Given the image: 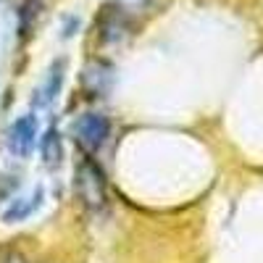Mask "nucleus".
I'll return each mask as SVG.
<instances>
[{"instance_id":"f257e3e1","label":"nucleus","mask_w":263,"mask_h":263,"mask_svg":"<svg viewBox=\"0 0 263 263\" xmlns=\"http://www.w3.org/2000/svg\"><path fill=\"white\" fill-rule=\"evenodd\" d=\"M77 195L87 211H103L108 203V190H105V179H103V171L90 161L84 158L77 168Z\"/></svg>"},{"instance_id":"20e7f679","label":"nucleus","mask_w":263,"mask_h":263,"mask_svg":"<svg viewBox=\"0 0 263 263\" xmlns=\"http://www.w3.org/2000/svg\"><path fill=\"white\" fill-rule=\"evenodd\" d=\"M82 84H84V90L90 92V95H105V92H111V84H114V66L108 63V61H90L84 66V71H82Z\"/></svg>"},{"instance_id":"0eeeda50","label":"nucleus","mask_w":263,"mask_h":263,"mask_svg":"<svg viewBox=\"0 0 263 263\" xmlns=\"http://www.w3.org/2000/svg\"><path fill=\"white\" fill-rule=\"evenodd\" d=\"M126 32H129L126 16L116 13V8H111V11L103 13V37H105V42H116V40L124 37Z\"/></svg>"},{"instance_id":"7ed1b4c3","label":"nucleus","mask_w":263,"mask_h":263,"mask_svg":"<svg viewBox=\"0 0 263 263\" xmlns=\"http://www.w3.org/2000/svg\"><path fill=\"white\" fill-rule=\"evenodd\" d=\"M34 140H37V119L32 114H27L13 121V126L8 132V150L16 158H27L34 147Z\"/></svg>"},{"instance_id":"6e6552de","label":"nucleus","mask_w":263,"mask_h":263,"mask_svg":"<svg viewBox=\"0 0 263 263\" xmlns=\"http://www.w3.org/2000/svg\"><path fill=\"white\" fill-rule=\"evenodd\" d=\"M42 163H45L48 168H55L63 158V150H61V137H58V132L50 126L45 132V137H42Z\"/></svg>"},{"instance_id":"39448f33","label":"nucleus","mask_w":263,"mask_h":263,"mask_svg":"<svg viewBox=\"0 0 263 263\" xmlns=\"http://www.w3.org/2000/svg\"><path fill=\"white\" fill-rule=\"evenodd\" d=\"M63 71H66L63 61L50 63V69L45 74V82H42L40 90L34 92V108H50L55 103V98L61 95V87H63Z\"/></svg>"},{"instance_id":"f03ea898","label":"nucleus","mask_w":263,"mask_h":263,"mask_svg":"<svg viewBox=\"0 0 263 263\" xmlns=\"http://www.w3.org/2000/svg\"><path fill=\"white\" fill-rule=\"evenodd\" d=\"M111 137V121L103 114H84L74 124V140L82 145V150H98Z\"/></svg>"},{"instance_id":"423d86ee","label":"nucleus","mask_w":263,"mask_h":263,"mask_svg":"<svg viewBox=\"0 0 263 263\" xmlns=\"http://www.w3.org/2000/svg\"><path fill=\"white\" fill-rule=\"evenodd\" d=\"M42 203V190H34V195L29 197H21V200L11 203L6 211H3V221L6 224H18V221H27V218L40 208Z\"/></svg>"},{"instance_id":"1a4fd4ad","label":"nucleus","mask_w":263,"mask_h":263,"mask_svg":"<svg viewBox=\"0 0 263 263\" xmlns=\"http://www.w3.org/2000/svg\"><path fill=\"white\" fill-rule=\"evenodd\" d=\"M0 263H27V258L18 253H6V255H0Z\"/></svg>"}]
</instances>
